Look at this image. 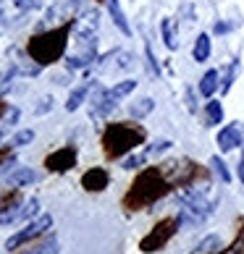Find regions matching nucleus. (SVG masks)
Instances as JSON below:
<instances>
[{
	"label": "nucleus",
	"instance_id": "f257e3e1",
	"mask_svg": "<svg viewBox=\"0 0 244 254\" xmlns=\"http://www.w3.org/2000/svg\"><path fill=\"white\" fill-rule=\"evenodd\" d=\"M176 189L173 181L168 178V173L163 171V165H155V168H147L142 171L134 184L129 186V191L124 196V207L129 212H137V210H150L158 199H163Z\"/></svg>",
	"mask_w": 244,
	"mask_h": 254
},
{
	"label": "nucleus",
	"instance_id": "f03ea898",
	"mask_svg": "<svg viewBox=\"0 0 244 254\" xmlns=\"http://www.w3.org/2000/svg\"><path fill=\"white\" fill-rule=\"evenodd\" d=\"M218 207V189L210 181H197L192 186H184L179 194V223L181 225H200L210 218Z\"/></svg>",
	"mask_w": 244,
	"mask_h": 254
},
{
	"label": "nucleus",
	"instance_id": "7ed1b4c3",
	"mask_svg": "<svg viewBox=\"0 0 244 254\" xmlns=\"http://www.w3.org/2000/svg\"><path fill=\"white\" fill-rule=\"evenodd\" d=\"M69 34H71V21L69 24H61L58 29L34 34L32 40H29V45H26V53H29L32 61H37V65L55 63V61L63 58L66 45H69Z\"/></svg>",
	"mask_w": 244,
	"mask_h": 254
},
{
	"label": "nucleus",
	"instance_id": "20e7f679",
	"mask_svg": "<svg viewBox=\"0 0 244 254\" xmlns=\"http://www.w3.org/2000/svg\"><path fill=\"white\" fill-rule=\"evenodd\" d=\"M145 128L137 124H110L102 134V149H105V157L118 160L129 155L134 147H139L145 142Z\"/></svg>",
	"mask_w": 244,
	"mask_h": 254
},
{
	"label": "nucleus",
	"instance_id": "39448f33",
	"mask_svg": "<svg viewBox=\"0 0 244 254\" xmlns=\"http://www.w3.org/2000/svg\"><path fill=\"white\" fill-rule=\"evenodd\" d=\"M179 225H181L179 218H163V220H158L155 228L150 231L142 241H139V249H142L145 254H153V252H158V249H163L165 244L176 236Z\"/></svg>",
	"mask_w": 244,
	"mask_h": 254
},
{
	"label": "nucleus",
	"instance_id": "423d86ee",
	"mask_svg": "<svg viewBox=\"0 0 244 254\" xmlns=\"http://www.w3.org/2000/svg\"><path fill=\"white\" fill-rule=\"evenodd\" d=\"M95 58H97V32H77V50L69 55L66 65L71 71L87 68Z\"/></svg>",
	"mask_w": 244,
	"mask_h": 254
},
{
	"label": "nucleus",
	"instance_id": "0eeeda50",
	"mask_svg": "<svg viewBox=\"0 0 244 254\" xmlns=\"http://www.w3.org/2000/svg\"><path fill=\"white\" fill-rule=\"evenodd\" d=\"M53 228V218L50 215H40V218H34L32 223H26V228H21L16 233V236H11L5 241V249H21L24 244H29V241H34V239H40V236H45Z\"/></svg>",
	"mask_w": 244,
	"mask_h": 254
},
{
	"label": "nucleus",
	"instance_id": "6e6552de",
	"mask_svg": "<svg viewBox=\"0 0 244 254\" xmlns=\"http://www.w3.org/2000/svg\"><path fill=\"white\" fill-rule=\"evenodd\" d=\"M21 194L18 189H8V191H0V225H11L18 223V215H21Z\"/></svg>",
	"mask_w": 244,
	"mask_h": 254
},
{
	"label": "nucleus",
	"instance_id": "1a4fd4ad",
	"mask_svg": "<svg viewBox=\"0 0 244 254\" xmlns=\"http://www.w3.org/2000/svg\"><path fill=\"white\" fill-rule=\"evenodd\" d=\"M79 11V0H55V3L50 5L48 16H45V24H69L74 21V16H77Z\"/></svg>",
	"mask_w": 244,
	"mask_h": 254
},
{
	"label": "nucleus",
	"instance_id": "9d476101",
	"mask_svg": "<svg viewBox=\"0 0 244 254\" xmlns=\"http://www.w3.org/2000/svg\"><path fill=\"white\" fill-rule=\"evenodd\" d=\"M239 144H244V126L239 121H234V124L223 126L218 131V147L221 152H231V149H237Z\"/></svg>",
	"mask_w": 244,
	"mask_h": 254
},
{
	"label": "nucleus",
	"instance_id": "9b49d317",
	"mask_svg": "<svg viewBox=\"0 0 244 254\" xmlns=\"http://www.w3.org/2000/svg\"><path fill=\"white\" fill-rule=\"evenodd\" d=\"M45 165H48V171H53V173L71 171V168L77 165V149H74V147H63V149H58V152L48 155Z\"/></svg>",
	"mask_w": 244,
	"mask_h": 254
},
{
	"label": "nucleus",
	"instance_id": "f8f14e48",
	"mask_svg": "<svg viewBox=\"0 0 244 254\" xmlns=\"http://www.w3.org/2000/svg\"><path fill=\"white\" fill-rule=\"evenodd\" d=\"M108 184H110V176H108L105 168H89V171L81 176V186L87 191H102Z\"/></svg>",
	"mask_w": 244,
	"mask_h": 254
},
{
	"label": "nucleus",
	"instance_id": "ddd939ff",
	"mask_svg": "<svg viewBox=\"0 0 244 254\" xmlns=\"http://www.w3.org/2000/svg\"><path fill=\"white\" fill-rule=\"evenodd\" d=\"M131 65H134V58H131V53L126 50H113L110 55H105L100 63V71H108V68H118V71H129Z\"/></svg>",
	"mask_w": 244,
	"mask_h": 254
},
{
	"label": "nucleus",
	"instance_id": "4468645a",
	"mask_svg": "<svg viewBox=\"0 0 244 254\" xmlns=\"http://www.w3.org/2000/svg\"><path fill=\"white\" fill-rule=\"evenodd\" d=\"M37 181V173L32 168H16V171L5 178V186H11V189H21V186H29Z\"/></svg>",
	"mask_w": 244,
	"mask_h": 254
},
{
	"label": "nucleus",
	"instance_id": "2eb2a0df",
	"mask_svg": "<svg viewBox=\"0 0 244 254\" xmlns=\"http://www.w3.org/2000/svg\"><path fill=\"white\" fill-rule=\"evenodd\" d=\"M215 89H221V76H218V71H215V68H210L202 76V81H200V95L210 100L215 95Z\"/></svg>",
	"mask_w": 244,
	"mask_h": 254
},
{
	"label": "nucleus",
	"instance_id": "dca6fc26",
	"mask_svg": "<svg viewBox=\"0 0 244 254\" xmlns=\"http://www.w3.org/2000/svg\"><path fill=\"white\" fill-rule=\"evenodd\" d=\"M161 32H163V42H165L168 50L179 48V34H176V21H173V18H163V21H161Z\"/></svg>",
	"mask_w": 244,
	"mask_h": 254
},
{
	"label": "nucleus",
	"instance_id": "f3484780",
	"mask_svg": "<svg viewBox=\"0 0 244 254\" xmlns=\"http://www.w3.org/2000/svg\"><path fill=\"white\" fill-rule=\"evenodd\" d=\"M18 254H58V239L50 236V239H45L40 244H29L24 252H18Z\"/></svg>",
	"mask_w": 244,
	"mask_h": 254
},
{
	"label": "nucleus",
	"instance_id": "a211bd4d",
	"mask_svg": "<svg viewBox=\"0 0 244 254\" xmlns=\"http://www.w3.org/2000/svg\"><path fill=\"white\" fill-rule=\"evenodd\" d=\"M210 50H213V45H210V37L208 34H200L194 40V48H192V58L197 63H202V61H208L210 58Z\"/></svg>",
	"mask_w": 244,
	"mask_h": 254
},
{
	"label": "nucleus",
	"instance_id": "6ab92c4d",
	"mask_svg": "<svg viewBox=\"0 0 244 254\" xmlns=\"http://www.w3.org/2000/svg\"><path fill=\"white\" fill-rule=\"evenodd\" d=\"M223 124V105L218 100H210L205 105V126H218Z\"/></svg>",
	"mask_w": 244,
	"mask_h": 254
},
{
	"label": "nucleus",
	"instance_id": "aec40b11",
	"mask_svg": "<svg viewBox=\"0 0 244 254\" xmlns=\"http://www.w3.org/2000/svg\"><path fill=\"white\" fill-rule=\"evenodd\" d=\"M108 3V11H110V16H113V21H116V26L124 34H131V26H129V21H126V16H124V11H121V5H118V0H105Z\"/></svg>",
	"mask_w": 244,
	"mask_h": 254
},
{
	"label": "nucleus",
	"instance_id": "412c9836",
	"mask_svg": "<svg viewBox=\"0 0 244 254\" xmlns=\"http://www.w3.org/2000/svg\"><path fill=\"white\" fill-rule=\"evenodd\" d=\"M153 110H155V100L153 97H142V100H137L134 105H131V116H134V118H145Z\"/></svg>",
	"mask_w": 244,
	"mask_h": 254
},
{
	"label": "nucleus",
	"instance_id": "4be33fe9",
	"mask_svg": "<svg viewBox=\"0 0 244 254\" xmlns=\"http://www.w3.org/2000/svg\"><path fill=\"white\" fill-rule=\"evenodd\" d=\"M87 92H89V84H81V87L74 89L71 95H69V102H66V110H69V113L77 110L81 102H84V97H87Z\"/></svg>",
	"mask_w": 244,
	"mask_h": 254
},
{
	"label": "nucleus",
	"instance_id": "5701e85b",
	"mask_svg": "<svg viewBox=\"0 0 244 254\" xmlns=\"http://www.w3.org/2000/svg\"><path fill=\"white\" fill-rule=\"evenodd\" d=\"M218 247H221V239L208 236V239H202V244H197L189 254H213V252H218Z\"/></svg>",
	"mask_w": 244,
	"mask_h": 254
},
{
	"label": "nucleus",
	"instance_id": "b1692460",
	"mask_svg": "<svg viewBox=\"0 0 244 254\" xmlns=\"http://www.w3.org/2000/svg\"><path fill=\"white\" fill-rule=\"evenodd\" d=\"M237 73H239V63L237 61H231L229 63V68H226V73H223V79H221V89H223V95L231 89V84H234V79H237Z\"/></svg>",
	"mask_w": 244,
	"mask_h": 254
},
{
	"label": "nucleus",
	"instance_id": "393cba45",
	"mask_svg": "<svg viewBox=\"0 0 244 254\" xmlns=\"http://www.w3.org/2000/svg\"><path fill=\"white\" fill-rule=\"evenodd\" d=\"M210 165H213V171H215V173L221 176V181H223V184H231V173H229L226 163H223V160H221L218 155H215V157L210 160Z\"/></svg>",
	"mask_w": 244,
	"mask_h": 254
},
{
	"label": "nucleus",
	"instance_id": "a878e982",
	"mask_svg": "<svg viewBox=\"0 0 244 254\" xmlns=\"http://www.w3.org/2000/svg\"><path fill=\"white\" fill-rule=\"evenodd\" d=\"M171 147H173L171 139H158L155 144H150V147H147V157H150V155H163V152H168Z\"/></svg>",
	"mask_w": 244,
	"mask_h": 254
},
{
	"label": "nucleus",
	"instance_id": "bb28decb",
	"mask_svg": "<svg viewBox=\"0 0 244 254\" xmlns=\"http://www.w3.org/2000/svg\"><path fill=\"white\" fill-rule=\"evenodd\" d=\"M37 210H40V202H37V199L24 202V204H21V215H18V220H29V218H34Z\"/></svg>",
	"mask_w": 244,
	"mask_h": 254
},
{
	"label": "nucleus",
	"instance_id": "cd10ccee",
	"mask_svg": "<svg viewBox=\"0 0 244 254\" xmlns=\"http://www.w3.org/2000/svg\"><path fill=\"white\" fill-rule=\"evenodd\" d=\"M34 139V131L32 128H24V131H18V134L11 139V147H24V144H29Z\"/></svg>",
	"mask_w": 244,
	"mask_h": 254
},
{
	"label": "nucleus",
	"instance_id": "c85d7f7f",
	"mask_svg": "<svg viewBox=\"0 0 244 254\" xmlns=\"http://www.w3.org/2000/svg\"><path fill=\"white\" fill-rule=\"evenodd\" d=\"M145 160H147V152H142V155H129V157L124 160V168H126V171H134V168L145 165Z\"/></svg>",
	"mask_w": 244,
	"mask_h": 254
},
{
	"label": "nucleus",
	"instance_id": "c756f323",
	"mask_svg": "<svg viewBox=\"0 0 244 254\" xmlns=\"http://www.w3.org/2000/svg\"><path fill=\"white\" fill-rule=\"evenodd\" d=\"M145 58H147V65H150V71L155 73V76H161V68H158V61H155V55L150 48H145Z\"/></svg>",
	"mask_w": 244,
	"mask_h": 254
},
{
	"label": "nucleus",
	"instance_id": "7c9ffc66",
	"mask_svg": "<svg viewBox=\"0 0 244 254\" xmlns=\"http://www.w3.org/2000/svg\"><path fill=\"white\" fill-rule=\"evenodd\" d=\"M16 8H21V11H26V8H32L34 5V0H13Z\"/></svg>",
	"mask_w": 244,
	"mask_h": 254
},
{
	"label": "nucleus",
	"instance_id": "2f4dec72",
	"mask_svg": "<svg viewBox=\"0 0 244 254\" xmlns=\"http://www.w3.org/2000/svg\"><path fill=\"white\" fill-rule=\"evenodd\" d=\"M229 29H231L229 24H215V34H226Z\"/></svg>",
	"mask_w": 244,
	"mask_h": 254
},
{
	"label": "nucleus",
	"instance_id": "473e14b6",
	"mask_svg": "<svg viewBox=\"0 0 244 254\" xmlns=\"http://www.w3.org/2000/svg\"><path fill=\"white\" fill-rule=\"evenodd\" d=\"M50 102H53L50 97H45V100H42V105H40V108H37V113H45V110H48V108H50Z\"/></svg>",
	"mask_w": 244,
	"mask_h": 254
},
{
	"label": "nucleus",
	"instance_id": "72a5a7b5",
	"mask_svg": "<svg viewBox=\"0 0 244 254\" xmlns=\"http://www.w3.org/2000/svg\"><path fill=\"white\" fill-rule=\"evenodd\" d=\"M239 181L244 184V157H242V163H239Z\"/></svg>",
	"mask_w": 244,
	"mask_h": 254
},
{
	"label": "nucleus",
	"instance_id": "f704fd0d",
	"mask_svg": "<svg viewBox=\"0 0 244 254\" xmlns=\"http://www.w3.org/2000/svg\"><path fill=\"white\" fill-rule=\"evenodd\" d=\"M5 113H8V105H5V102H3V100H0V118H3V116H5Z\"/></svg>",
	"mask_w": 244,
	"mask_h": 254
},
{
	"label": "nucleus",
	"instance_id": "c9c22d12",
	"mask_svg": "<svg viewBox=\"0 0 244 254\" xmlns=\"http://www.w3.org/2000/svg\"><path fill=\"white\" fill-rule=\"evenodd\" d=\"M213 254H221V252H213Z\"/></svg>",
	"mask_w": 244,
	"mask_h": 254
},
{
	"label": "nucleus",
	"instance_id": "e433bc0d",
	"mask_svg": "<svg viewBox=\"0 0 244 254\" xmlns=\"http://www.w3.org/2000/svg\"><path fill=\"white\" fill-rule=\"evenodd\" d=\"M0 139H3V134H0Z\"/></svg>",
	"mask_w": 244,
	"mask_h": 254
}]
</instances>
